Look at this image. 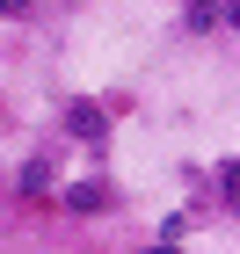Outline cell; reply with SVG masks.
Returning <instances> with one entry per match:
<instances>
[{
	"mask_svg": "<svg viewBox=\"0 0 240 254\" xmlns=\"http://www.w3.org/2000/svg\"><path fill=\"white\" fill-rule=\"evenodd\" d=\"M66 131H73L80 145H102V138H109V109H102V102H73V109H66Z\"/></svg>",
	"mask_w": 240,
	"mask_h": 254,
	"instance_id": "6da1fadb",
	"label": "cell"
},
{
	"mask_svg": "<svg viewBox=\"0 0 240 254\" xmlns=\"http://www.w3.org/2000/svg\"><path fill=\"white\" fill-rule=\"evenodd\" d=\"M51 182H59V167H51V153H37V160H22L15 189H22V196H51Z\"/></svg>",
	"mask_w": 240,
	"mask_h": 254,
	"instance_id": "7a4b0ae2",
	"label": "cell"
},
{
	"mask_svg": "<svg viewBox=\"0 0 240 254\" xmlns=\"http://www.w3.org/2000/svg\"><path fill=\"white\" fill-rule=\"evenodd\" d=\"M102 203H109V182H66V211H102Z\"/></svg>",
	"mask_w": 240,
	"mask_h": 254,
	"instance_id": "3957f363",
	"label": "cell"
},
{
	"mask_svg": "<svg viewBox=\"0 0 240 254\" xmlns=\"http://www.w3.org/2000/svg\"><path fill=\"white\" fill-rule=\"evenodd\" d=\"M182 240H189V218L167 211V218H160V247H182Z\"/></svg>",
	"mask_w": 240,
	"mask_h": 254,
	"instance_id": "277c9868",
	"label": "cell"
},
{
	"mask_svg": "<svg viewBox=\"0 0 240 254\" xmlns=\"http://www.w3.org/2000/svg\"><path fill=\"white\" fill-rule=\"evenodd\" d=\"M0 15H29V0H0Z\"/></svg>",
	"mask_w": 240,
	"mask_h": 254,
	"instance_id": "5b68a950",
	"label": "cell"
}]
</instances>
